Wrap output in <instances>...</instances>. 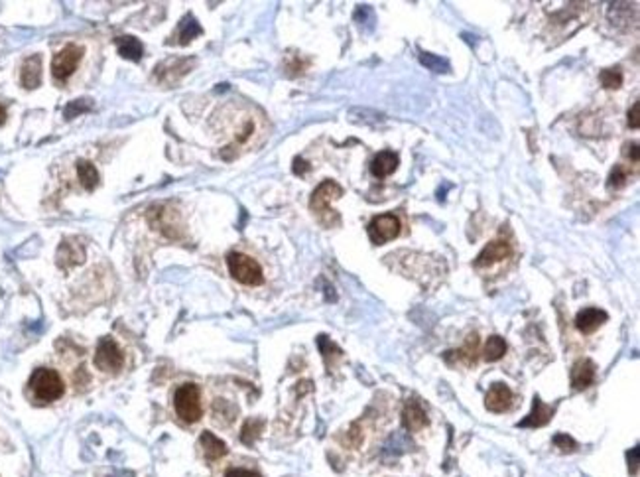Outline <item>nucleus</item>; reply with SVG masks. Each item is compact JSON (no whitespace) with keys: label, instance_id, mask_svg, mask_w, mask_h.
<instances>
[{"label":"nucleus","instance_id":"obj_1","mask_svg":"<svg viewBox=\"0 0 640 477\" xmlns=\"http://www.w3.org/2000/svg\"><path fill=\"white\" fill-rule=\"evenodd\" d=\"M343 195V187L333 182V180H325L316 187V192L311 194L309 199V207L316 213L317 221L325 225V227H337L341 223L339 213L331 207V202L339 199Z\"/></svg>","mask_w":640,"mask_h":477},{"label":"nucleus","instance_id":"obj_2","mask_svg":"<svg viewBox=\"0 0 640 477\" xmlns=\"http://www.w3.org/2000/svg\"><path fill=\"white\" fill-rule=\"evenodd\" d=\"M28 385H30V390L34 393L35 400H40V402H53V400L62 398L65 393V385H63L60 373L48 369V367L35 369Z\"/></svg>","mask_w":640,"mask_h":477},{"label":"nucleus","instance_id":"obj_3","mask_svg":"<svg viewBox=\"0 0 640 477\" xmlns=\"http://www.w3.org/2000/svg\"><path fill=\"white\" fill-rule=\"evenodd\" d=\"M227 266L231 276L237 283L245 284V286H260L264 283L263 268H260V265L256 263L255 258H250L248 255L228 253Z\"/></svg>","mask_w":640,"mask_h":477},{"label":"nucleus","instance_id":"obj_4","mask_svg":"<svg viewBox=\"0 0 640 477\" xmlns=\"http://www.w3.org/2000/svg\"><path fill=\"white\" fill-rule=\"evenodd\" d=\"M174 408H176L177 416L185 420V422H197L203 415L202 408V393L199 387L193 383H185L174 395Z\"/></svg>","mask_w":640,"mask_h":477},{"label":"nucleus","instance_id":"obj_5","mask_svg":"<svg viewBox=\"0 0 640 477\" xmlns=\"http://www.w3.org/2000/svg\"><path fill=\"white\" fill-rule=\"evenodd\" d=\"M124 357L121 347L116 345L113 337H103L95 351V367L106 373H118L123 369Z\"/></svg>","mask_w":640,"mask_h":477},{"label":"nucleus","instance_id":"obj_6","mask_svg":"<svg viewBox=\"0 0 640 477\" xmlns=\"http://www.w3.org/2000/svg\"><path fill=\"white\" fill-rule=\"evenodd\" d=\"M367 231L368 238L375 245H385L400 235V219L392 213H382V215H377L370 219Z\"/></svg>","mask_w":640,"mask_h":477},{"label":"nucleus","instance_id":"obj_7","mask_svg":"<svg viewBox=\"0 0 640 477\" xmlns=\"http://www.w3.org/2000/svg\"><path fill=\"white\" fill-rule=\"evenodd\" d=\"M81 57H83V48L75 44H67L63 50L53 55L52 73L57 81H65L73 71L77 70Z\"/></svg>","mask_w":640,"mask_h":477},{"label":"nucleus","instance_id":"obj_8","mask_svg":"<svg viewBox=\"0 0 640 477\" xmlns=\"http://www.w3.org/2000/svg\"><path fill=\"white\" fill-rule=\"evenodd\" d=\"M57 266L63 270H70L73 266L81 265L85 261V245L79 238H63V243L57 248Z\"/></svg>","mask_w":640,"mask_h":477},{"label":"nucleus","instance_id":"obj_9","mask_svg":"<svg viewBox=\"0 0 640 477\" xmlns=\"http://www.w3.org/2000/svg\"><path fill=\"white\" fill-rule=\"evenodd\" d=\"M510 255H512V247H510L509 241L497 238V241H492V243H489L487 247L482 248L479 256L475 258V268H489V266L509 258Z\"/></svg>","mask_w":640,"mask_h":477},{"label":"nucleus","instance_id":"obj_10","mask_svg":"<svg viewBox=\"0 0 640 477\" xmlns=\"http://www.w3.org/2000/svg\"><path fill=\"white\" fill-rule=\"evenodd\" d=\"M402 424L408 432H420L428 426V412L418 398H408L402 408Z\"/></svg>","mask_w":640,"mask_h":477},{"label":"nucleus","instance_id":"obj_11","mask_svg":"<svg viewBox=\"0 0 640 477\" xmlns=\"http://www.w3.org/2000/svg\"><path fill=\"white\" fill-rule=\"evenodd\" d=\"M510 405H512V390L504 385V383H495L487 397H485V407L487 410H491L495 415H500L504 410H509Z\"/></svg>","mask_w":640,"mask_h":477},{"label":"nucleus","instance_id":"obj_12","mask_svg":"<svg viewBox=\"0 0 640 477\" xmlns=\"http://www.w3.org/2000/svg\"><path fill=\"white\" fill-rule=\"evenodd\" d=\"M595 375H597L595 363L591 361V359H579V361L573 363V367H571L570 375L571 387L575 390H585L587 387L593 385Z\"/></svg>","mask_w":640,"mask_h":477},{"label":"nucleus","instance_id":"obj_13","mask_svg":"<svg viewBox=\"0 0 640 477\" xmlns=\"http://www.w3.org/2000/svg\"><path fill=\"white\" fill-rule=\"evenodd\" d=\"M607 319H609V316H607V312H603V309L585 308L575 316V327H578L583 336H591V334H595L597 329L605 324Z\"/></svg>","mask_w":640,"mask_h":477},{"label":"nucleus","instance_id":"obj_14","mask_svg":"<svg viewBox=\"0 0 640 477\" xmlns=\"http://www.w3.org/2000/svg\"><path fill=\"white\" fill-rule=\"evenodd\" d=\"M398 154H395L392 150H382L378 152L377 156L373 158L370 162V174L378 180H382V177H388L390 174H395L396 168H398Z\"/></svg>","mask_w":640,"mask_h":477},{"label":"nucleus","instance_id":"obj_15","mask_svg":"<svg viewBox=\"0 0 640 477\" xmlns=\"http://www.w3.org/2000/svg\"><path fill=\"white\" fill-rule=\"evenodd\" d=\"M20 80H22V85L26 89H35L40 87L42 83V55H30L22 63V71H20Z\"/></svg>","mask_w":640,"mask_h":477},{"label":"nucleus","instance_id":"obj_16","mask_svg":"<svg viewBox=\"0 0 640 477\" xmlns=\"http://www.w3.org/2000/svg\"><path fill=\"white\" fill-rule=\"evenodd\" d=\"M553 416V408L548 407L542 402V398L540 397H534V407H532V412L524 418V420H520L518 426L520 428H542L546 426L550 420H552Z\"/></svg>","mask_w":640,"mask_h":477},{"label":"nucleus","instance_id":"obj_17","mask_svg":"<svg viewBox=\"0 0 640 477\" xmlns=\"http://www.w3.org/2000/svg\"><path fill=\"white\" fill-rule=\"evenodd\" d=\"M199 444H202L203 456H205L207 461H217L223 456H227V444L223 442L221 438H217L215 434L203 432L202 438H199Z\"/></svg>","mask_w":640,"mask_h":477},{"label":"nucleus","instance_id":"obj_18","mask_svg":"<svg viewBox=\"0 0 640 477\" xmlns=\"http://www.w3.org/2000/svg\"><path fill=\"white\" fill-rule=\"evenodd\" d=\"M116 48H118V53L123 55L124 60H131V62H138L142 57V53H144L140 40H136L134 35H121V38H116Z\"/></svg>","mask_w":640,"mask_h":477},{"label":"nucleus","instance_id":"obj_19","mask_svg":"<svg viewBox=\"0 0 640 477\" xmlns=\"http://www.w3.org/2000/svg\"><path fill=\"white\" fill-rule=\"evenodd\" d=\"M477 347H479V337L473 334V336H469L463 349H459V351H448V353H446V359L456 357L457 363L475 365V361H477Z\"/></svg>","mask_w":640,"mask_h":477},{"label":"nucleus","instance_id":"obj_20","mask_svg":"<svg viewBox=\"0 0 640 477\" xmlns=\"http://www.w3.org/2000/svg\"><path fill=\"white\" fill-rule=\"evenodd\" d=\"M77 176H79L81 184H83V187L87 192H93L99 186V172L87 160H79L77 162Z\"/></svg>","mask_w":640,"mask_h":477},{"label":"nucleus","instance_id":"obj_21","mask_svg":"<svg viewBox=\"0 0 640 477\" xmlns=\"http://www.w3.org/2000/svg\"><path fill=\"white\" fill-rule=\"evenodd\" d=\"M202 26H199V22L192 16V14H187V16L180 22V44H189L193 38H197V35H202Z\"/></svg>","mask_w":640,"mask_h":477},{"label":"nucleus","instance_id":"obj_22","mask_svg":"<svg viewBox=\"0 0 640 477\" xmlns=\"http://www.w3.org/2000/svg\"><path fill=\"white\" fill-rule=\"evenodd\" d=\"M485 359L489 363L492 361H499L504 357L507 353V344H504V339L499 336H491L487 339V344H485Z\"/></svg>","mask_w":640,"mask_h":477},{"label":"nucleus","instance_id":"obj_23","mask_svg":"<svg viewBox=\"0 0 640 477\" xmlns=\"http://www.w3.org/2000/svg\"><path fill=\"white\" fill-rule=\"evenodd\" d=\"M263 428L264 422L260 418H250V420H246L245 426H243V432H241V440H243V444L253 446V444L258 440V436L263 432Z\"/></svg>","mask_w":640,"mask_h":477},{"label":"nucleus","instance_id":"obj_24","mask_svg":"<svg viewBox=\"0 0 640 477\" xmlns=\"http://www.w3.org/2000/svg\"><path fill=\"white\" fill-rule=\"evenodd\" d=\"M599 81L605 89H619L623 85V71L619 67H609L599 73Z\"/></svg>","mask_w":640,"mask_h":477},{"label":"nucleus","instance_id":"obj_25","mask_svg":"<svg viewBox=\"0 0 640 477\" xmlns=\"http://www.w3.org/2000/svg\"><path fill=\"white\" fill-rule=\"evenodd\" d=\"M420 62L428 67V70L436 71V73H446L449 71V63L446 60H441L438 55H434V53H428V52H421L420 53Z\"/></svg>","mask_w":640,"mask_h":477},{"label":"nucleus","instance_id":"obj_26","mask_svg":"<svg viewBox=\"0 0 640 477\" xmlns=\"http://www.w3.org/2000/svg\"><path fill=\"white\" fill-rule=\"evenodd\" d=\"M89 109H91V101H87V99H77V101H73V103H70V105L65 106L63 115H65V119H73V116L81 115V113H85Z\"/></svg>","mask_w":640,"mask_h":477},{"label":"nucleus","instance_id":"obj_27","mask_svg":"<svg viewBox=\"0 0 640 477\" xmlns=\"http://www.w3.org/2000/svg\"><path fill=\"white\" fill-rule=\"evenodd\" d=\"M627 180H629V174L624 172L623 166H617V168L611 172V176H609V182H607V186L609 190H619V187H623L627 184Z\"/></svg>","mask_w":640,"mask_h":477},{"label":"nucleus","instance_id":"obj_28","mask_svg":"<svg viewBox=\"0 0 640 477\" xmlns=\"http://www.w3.org/2000/svg\"><path fill=\"white\" fill-rule=\"evenodd\" d=\"M553 444H556V448H560L561 451H568V454L575 451V448H578L575 440L571 436H568V434H556L553 436Z\"/></svg>","mask_w":640,"mask_h":477},{"label":"nucleus","instance_id":"obj_29","mask_svg":"<svg viewBox=\"0 0 640 477\" xmlns=\"http://www.w3.org/2000/svg\"><path fill=\"white\" fill-rule=\"evenodd\" d=\"M225 477H260V473H256V471H253V469L231 468V469H227Z\"/></svg>","mask_w":640,"mask_h":477},{"label":"nucleus","instance_id":"obj_30","mask_svg":"<svg viewBox=\"0 0 640 477\" xmlns=\"http://www.w3.org/2000/svg\"><path fill=\"white\" fill-rule=\"evenodd\" d=\"M629 126H632V128H639L640 126V103L639 101H636V103L632 105L631 111H629Z\"/></svg>","mask_w":640,"mask_h":477},{"label":"nucleus","instance_id":"obj_31","mask_svg":"<svg viewBox=\"0 0 640 477\" xmlns=\"http://www.w3.org/2000/svg\"><path fill=\"white\" fill-rule=\"evenodd\" d=\"M632 460L629 458V469H631V473L636 476V471H639V448H632Z\"/></svg>","mask_w":640,"mask_h":477},{"label":"nucleus","instance_id":"obj_32","mask_svg":"<svg viewBox=\"0 0 640 477\" xmlns=\"http://www.w3.org/2000/svg\"><path fill=\"white\" fill-rule=\"evenodd\" d=\"M624 148H627V150H624V152H627V154L631 156L632 162H639V144H636V142H632V144H627Z\"/></svg>","mask_w":640,"mask_h":477},{"label":"nucleus","instance_id":"obj_33","mask_svg":"<svg viewBox=\"0 0 640 477\" xmlns=\"http://www.w3.org/2000/svg\"><path fill=\"white\" fill-rule=\"evenodd\" d=\"M306 170H309V166H307L304 160H302V158L294 160V174H299V176H302V174H304Z\"/></svg>","mask_w":640,"mask_h":477},{"label":"nucleus","instance_id":"obj_34","mask_svg":"<svg viewBox=\"0 0 640 477\" xmlns=\"http://www.w3.org/2000/svg\"><path fill=\"white\" fill-rule=\"evenodd\" d=\"M6 121V111H4V106L0 105V124H4Z\"/></svg>","mask_w":640,"mask_h":477}]
</instances>
